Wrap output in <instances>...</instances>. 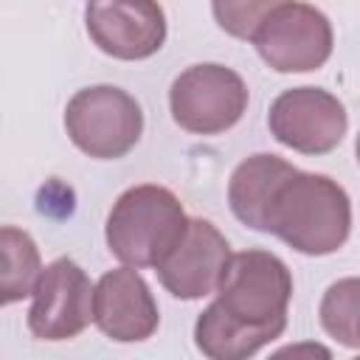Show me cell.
I'll list each match as a JSON object with an SVG mask.
<instances>
[{
  "label": "cell",
  "mask_w": 360,
  "mask_h": 360,
  "mask_svg": "<svg viewBox=\"0 0 360 360\" xmlns=\"http://www.w3.org/2000/svg\"><path fill=\"white\" fill-rule=\"evenodd\" d=\"M292 276L287 264L267 250L231 253L217 284V304L236 321L250 326H287V304Z\"/></svg>",
  "instance_id": "obj_3"
},
{
  "label": "cell",
  "mask_w": 360,
  "mask_h": 360,
  "mask_svg": "<svg viewBox=\"0 0 360 360\" xmlns=\"http://www.w3.org/2000/svg\"><path fill=\"white\" fill-rule=\"evenodd\" d=\"M0 253H3L0 301L3 307H8L25 295H34V287L42 276V262L34 239L14 225H6L0 231Z\"/></svg>",
  "instance_id": "obj_14"
},
{
  "label": "cell",
  "mask_w": 360,
  "mask_h": 360,
  "mask_svg": "<svg viewBox=\"0 0 360 360\" xmlns=\"http://www.w3.org/2000/svg\"><path fill=\"white\" fill-rule=\"evenodd\" d=\"M332 22L309 3L278 6L253 34L259 56L278 73L318 70L332 53Z\"/></svg>",
  "instance_id": "obj_6"
},
{
  "label": "cell",
  "mask_w": 360,
  "mask_h": 360,
  "mask_svg": "<svg viewBox=\"0 0 360 360\" xmlns=\"http://www.w3.org/2000/svg\"><path fill=\"white\" fill-rule=\"evenodd\" d=\"M84 20L90 39L124 62L158 53L166 39V14L158 0H90Z\"/></svg>",
  "instance_id": "obj_9"
},
{
  "label": "cell",
  "mask_w": 360,
  "mask_h": 360,
  "mask_svg": "<svg viewBox=\"0 0 360 360\" xmlns=\"http://www.w3.org/2000/svg\"><path fill=\"white\" fill-rule=\"evenodd\" d=\"M188 217L180 200L155 183L127 188L107 217L110 253L132 267H158L183 239Z\"/></svg>",
  "instance_id": "obj_2"
},
{
  "label": "cell",
  "mask_w": 360,
  "mask_h": 360,
  "mask_svg": "<svg viewBox=\"0 0 360 360\" xmlns=\"http://www.w3.org/2000/svg\"><path fill=\"white\" fill-rule=\"evenodd\" d=\"M290 0H211L214 17L222 31L239 39H253L259 25Z\"/></svg>",
  "instance_id": "obj_16"
},
{
  "label": "cell",
  "mask_w": 360,
  "mask_h": 360,
  "mask_svg": "<svg viewBox=\"0 0 360 360\" xmlns=\"http://www.w3.org/2000/svg\"><path fill=\"white\" fill-rule=\"evenodd\" d=\"M267 124L278 143L301 155H326L343 141L349 118L338 96L321 87H292L276 96Z\"/></svg>",
  "instance_id": "obj_7"
},
{
  "label": "cell",
  "mask_w": 360,
  "mask_h": 360,
  "mask_svg": "<svg viewBox=\"0 0 360 360\" xmlns=\"http://www.w3.org/2000/svg\"><path fill=\"white\" fill-rule=\"evenodd\" d=\"M231 259L228 239L208 219H188L177 248L155 267L160 284L183 301L217 292V284Z\"/></svg>",
  "instance_id": "obj_10"
},
{
  "label": "cell",
  "mask_w": 360,
  "mask_h": 360,
  "mask_svg": "<svg viewBox=\"0 0 360 360\" xmlns=\"http://www.w3.org/2000/svg\"><path fill=\"white\" fill-rule=\"evenodd\" d=\"M267 231L307 256L343 248L352 231V202L340 183L326 174L292 172L267 214Z\"/></svg>",
  "instance_id": "obj_1"
},
{
  "label": "cell",
  "mask_w": 360,
  "mask_h": 360,
  "mask_svg": "<svg viewBox=\"0 0 360 360\" xmlns=\"http://www.w3.org/2000/svg\"><path fill=\"white\" fill-rule=\"evenodd\" d=\"M292 172H295V166H290L278 155L262 152V155L242 160L233 169L231 183H228V202H231V211L236 214V219L256 231H267L270 205H273L281 183Z\"/></svg>",
  "instance_id": "obj_12"
},
{
  "label": "cell",
  "mask_w": 360,
  "mask_h": 360,
  "mask_svg": "<svg viewBox=\"0 0 360 360\" xmlns=\"http://www.w3.org/2000/svg\"><path fill=\"white\" fill-rule=\"evenodd\" d=\"M354 149H357V163H360V135H357V146Z\"/></svg>",
  "instance_id": "obj_17"
},
{
  "label": "cell",
  "mask_w": 360,
  "mask_h": 360,
  "mask_svg": "<svg viewBox=\"0 0 360 360\" xmlns=\"http://www.w3.org/2000/svg\"><path fill=\"white\" fill-rule=\"evenodd\" d=\"M93 321L118 343L146 340L158 329V304L143 276L129 264L98 278L93 295Z\"/></svg>",
  "instance_id": "obj_11"
},
{
  "label": "cell",
  "mask_w": 360,
  "mask_h": 360,
  "mask_svg": "<svg viewBox=\"0 0 360 360\" xmlns=\"http://www.w3.org/2000/svg\"><path fill=\"white\" fill-rule=\"evenodd\" d=\"M321 326L338 343L360 349V278H340L323 292Z\"/></svg>",
  "instance_id": "obj_15"
},
{
  "label": "cell",
  "mask_w": 360,
  "mask_h": 360,
  "mask_svg": "<svg viewBox=\"0 0 360 360\" xmlns=\"http://www.w3.org/2000/svg\"><path fill=\"white\" fill-rule=\"evenodd\" d=\"M65 129L84 155L115 160L138 143L143 132V112L127 90L112 84H93L68 101Z\"/></svg>",
  "instance_id": "obj_4"
},
{
  "label": "cell",
  "mask_w": 360,
  "mask_h": 360,
  "mask_svg": "<svg viewBox=\"0 0 360 360\" xmlns=\"http://www.w3.org/2000/svg\"><path fill=\"white\" fill-rule=\"evenodd\" d=\"M93 295L96 287L73 259L51 262L34 287L28 329L39 340L76 338L93 321Z\"/></svg>",
  "instance_id": "obj_8"
},
{
  "label": "cell",
  "mask_w": 360,
  "mask_h": 360,
  "mask_svg": "<svg viewBox=\"0 0 360 360\" xmlns=\"http://www.w3.org/2000/svg\"><path fill=\"white\" fill-rule=\"evenodd\" d=\"M281 329L276 326H250L231 318L217 301L208 304L194 326L197 349L211 360H242L256 354L262 346L276 340Z\"/></svg>",
  "instance_id": "obj_13"
},
{
  "label": "cell",
  "mask_w": 360,
  "mask_h": 360,
  "mask_svg": "<svg viewBox=\"0 0 360 360\" xmlns=\"http://www.w3.org/2000/svg\"><path fill=\"white\" fill-rule=\"evenodd\" d=\"M169 107L177 127L186 132L217 135L242 118L248 87L242 76L225 65H191L172 82Z\"/></svg>",
  "instance_id": "obj_5"
}]
</instances>
